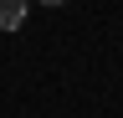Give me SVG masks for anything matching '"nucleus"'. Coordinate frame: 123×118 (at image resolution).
Masks as SVG:
<instances>
[{"mask_svg": "<svg viewBox=\"0 0 123 118\" xmlns=\"http://www.w3.org/2000/svg\"><path fill=\"white\" fill-rule=\"evenodd\" d=\"M31 16V0H0V31H21Z\"/></svg>", "mask_w": 123, "mask_h": 118, "instance_id": "1", "label": "nucleus"}, {"mask_svg": "<svg viewBox=\"0 0 123 118\" xmlns=\"http://www.w3.org/2000/svg\"><path fill=\"white\" fill-rule=\"evenodd\" d=\"M36 5H51V10H62V5H67V0H36Z\"/></svg>", "mask_w": 123, "mask_h": 118, "instance_id": "2", "label": "nucleus"}]
</instances>
